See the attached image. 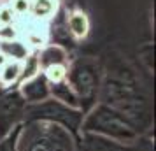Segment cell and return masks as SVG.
Wrapping results in <instances>:
<instances>
[{
	"label": "cell",
	"mask_w": 156,
	"mask_h": 151,
	"mask_svg": "<svg viewBox=\"0 0 156 151\" xmlns=\"http://www.w3.org/2000/svg\"><path fill=\"white\" fill-rule=\"evenodd\" d=\"M16 88L21 93V97L25 99L27 106L41 104V102L49 99V83L46 81V77L42 76V72L37 74L35 77H32L28 81H21Z\"/></svg>",
	"instance_id": "cell-6"
},
{
	"label": "cell",
	"mask_w": 156,
	"mask_h": 151,
	"mask_svg": "<svg viewBox=\"0 0 156 151\" xmlns=\"http://www.w3.org/2000/svg\"><path fill=\"white\" fill-rule=\"evenodd\" d=\"M16 18H27L30 14V0H9L7 2Z\"/></svg>",
	"instance_id": "cell-16"
},
{
	"label": "cell",
	"mask_w": 156,
	"mask_h": 151,
	"mask_svg": "<svg viewBox=\"0 0 156 151\" xmlns=\"http://www.w3.org/2000/svg\"><path fill=\"white\" fill-rule=\"evenodd\" d=\"M16 14L12 13V9L9 4H0V27L5 25H14L16 23Z\"/></svg>",
	"instance_id": "cell-17"
},
{
	"label": "cell",
	"mask_w": 156,
	"mask_h": 151,
	"mask_svg": "<svg viewBox=\"0 0 156 151\" xmlns=\"http://www.w3.org/2000/svg\"><path fill=\"white\" fill-rule=\"evenodd\" d=\"M20 151H76V137L60 125L23 121L18 141Z\"/></svg>",
	"instance_id": "cell-2"
},
{
	"label": "cell",
	"mask_w": 156,
	"mask_h": 151,
	"mask_svg": "<svg viewBox=\"0 0 156 151\" xmlns=\"http://www.w3.org/2000/svg\"><path fill=\"white\" fill-rule=\"evenodd\" d=\"M5 62H7V58H5L4 55H2V53H0V67H2V65L5 63Z\"/></svg>",
	"instance_id": "cell-19"
},
{
	"label": "cell",
	"mask_w": 156,
	"mask_h": 151,
	"mask_svg": "<svg viewBox=\"0 0 156 151\" xmlns=\"http://www.w3.org/2000/svg\"><path fill=\"white\" fill-rule=\"evenodd\" d=\"M81 132L100 135L118 144H130L139 139V130L132 121L107 104H98L86 113L81 123Z\"/></svg>",
	"instance_id": "cell-1"
},
{
	"label": "cell",
	"mask_w": 156,
	"mask_h": 151,
	"mask_svg": "<svg viewBox=\"0 0 156 151\" xmlns=\"http://www.w3.org/2000/svg\"><path fill=\"white\" fill-rule=\"evenodd\" d=\"M42 76L46 77V81L49 84H55V83H62V81L67 79V74H69V63H58V65H49L42 69Z\"/></svg>",
	"instance_id": "cell-13"
},
{
	"label": "cell",
	"mask_w": 156,
	"mask_h": 151,
	"mask_svg": "<svg viewBox=\"0 0 156 151\" xmlns=\"http://www.w3.org/2000/svg\"><path fill=\"white\" fill-rule=\"evenodd\" d=\"M41 70L49 67V65H58V63H69V51L65 49L60 44H46L44 48H41L39 51H35Z\"/></svg>",
	"instance_id": "cell-7"
},
{
	"label": "cell",
	"mask_w": 156,
	"mask_h": 151,
	"mask_svg": "<svg viewBox=\"0 0 156 151\" xmlns=\"http://www.w3.org/2000/svg\"><path fill=\"white\" fill-rule=\"evenodd\" d=\"M20 79H21V63L20 62L7 60L0 67V90L18 86Z\"/></svg>",
	"instance_id": "cell-12"
},
{
	"label": "cell",
	"mask_w": 156,
	"mask_h": 151,
	"mask_svg": "<svg viewBox=\"0 0 156 151\" xmlns=\"http://www.w3.org/2000/svg\"><path fill=\"white\" fill-rule=\"evenodd\" d=\"M21 125L23 123L16 125L9 134H5L0 139V151H20L18 149V141H20V134H21Z\"/></svg>",
	"instance_id": "cell-15"
},
{
	"label": "cell",
	"mask_w": 156,
	"mask_h": 151,
	"mask_svg": "<svg viewBox=\"0 0 156 151\" xmlns=\"http://www.w3.org/2000/svg\"><path fill=\"white\" fill-rule=\"evenodd\" d=\"M0 53L7 60L21 63L23 60H27L32 55V49L23 39H12V41H0Z\"/></svg>",
	"instance_id": "cell-10"
},
{
	"label": "cell",
	"mask_w": 156,
	"mask_h": 151,
	"mask_svg": "<svg viewBox=\"0 0 156 151\" xmlns=\"http://www.w3.org/2000/svg\"><path fill=\"white\" fill-rule=\"evenodd\" d=\"M37 74H41V65H39V60H37L35 51H32V55H30L27 60H23L21 62V79H20V83L35 77ZM20 83H18V84H20Z\"/></svg>",
	"instance_id": "cell-14"
},
{
	"label": "cell",
	"mask_w": 156,
	"mask_h": 151,
	"mask_svg": "<svg viewBox=\"0 0 156 151\" xmlns=\"http://www.w3.org/2000/svg\"><path fill=\"white\" fill-rule=\"evenodd\" d=\"M65 25H67V30H69V34L70 37L74 39H84L88 34H90V20H88V16L86 13L83 11H70L67 18H65Z\"/></svg>",
	"instance_id": "cell-9"
},
{
	"label": "cell",
	"mask_w": 156,
	"mask_h": 151,
	"mask_svg": "<svg viewBox=\"0 0 156 151\" xmlns=\"http://www.w3.org/2000/svg\"><path fill=\"white\" fill-rule=\"evenodd\" d=\"M9 0H0V4H7Z\"/></svg>",
	"instance_id": "cell-20"
},
{
	"label": "cell",
	"mask_w": 156,
	"mask_h": 151,
	"mask_svg": "<svg viewBox=\"0 0 156 151\" xmlns=\"http://www.w3.org/2000/svg\"><path fill=\"white\" fill-rule=\"evenodd\" d=\"M67 81L72 86L74 93L77 97L79 111L86 114L91 107L97 106L102 86V77H100L98 63L91 58H79L69 65V74Z\"/></svg>",
	"instance_id": "cell-3"
},
{
	"label": "cell",
	"mask_w": 156,
	"mask_h": 151,
	"mask_svg": "<svg viewBox=\"0 0 156 151\" xmlns=\"http://www.w3.org/2000/svg\"><path fill=\"white\" fill-rule=\"evenodd\" d=\"M60 11V0H30V18L41 23H49Z\"/></svg>",
	"instance_id": "cell-8"
},
{
	"label": "cell",
	"mask_w": 156,
	"mask_h": 151,
	"mask_svg": "<svg viewBox=\"0 0 156 151\" xmlns=\"http://www.w3.org/2000/svg\"><path fill=\"white\" fill-rule=\"evenodd\" d=\"M49 97L53 100L63 104V106H69V107H72V109H79L77 97H76L74 90H72V86L69 84L67 79L62 81V83L49 84Z\"/></svg>",
	"instance_id": "cell-11"
},
{
	"label": "cell",
	"mask_w": 156,
	"mask_h": 151,
	"mask_svg": "<svg viewBox=\"0 0 156 151\" xmlns=\"http://www.w3.org/2000/svg\"><path fill=\"white\" fill-rule=\"evenodd\" d=\"M27 102L18 88H4L0 92V139L9 134L16 125L23 123Z\"/></svg>",
	"instance_id": "cell-5"
},
{
	"label": "cell",
	"mask_w": 156,
	"mask_h": 151,
	"mask_svg": "<svg viewBox=\"0 0 156 151\" xmlns=\"http://www.w3.org/2000/svg\"><path fill=\"white\" fill-rule=\"evenodd\" d=\"M12 39H20V32L16 28V25L0 27V41H12Z\"/></svg>",
	"instance_id": "cell-18"
},
{
	"label": "cell",
	"mask_w": 156,
	"mask_h": 151,
	"mask_svg": "<svg viewBox=\"0 0 156 151\" xmlns=\"http://www.w3.org/2000/svg\"><path fill=\"white\" fill-rule=\"evenodd\" d=\"M84 114L79 109H72L69 106H63L60 102L48 99V100L41 102V104H34V106H27L25 109V118L23 121H48L63 127L69 130L74 137L79 135L81 132V123H83Z\"/></svg>",
	"instance_id": "cell-4"
}]
</instances>
